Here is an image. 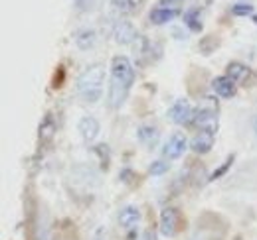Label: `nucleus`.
<instances>
[{"instance_id":"f257e3e1","label":"nucleus","mask_w":257,"mask_h":240,"mask_svg":"<svg viewBox=\"0 0 257 240\" xmlns=\"http://www.w3.org/2000/svg\"><path fill=\"white\" fill-rule=\"evenodd\" d=\"M105 83V69L103 65H91L85 69L77 79V92L85 102H97L103 94Z\"/></svg>"},{"instance_id":"423d86ee","label":"nucleus","mask_w":257,"mask_h":240,"mask_svg":"<svg viewBox=\"0 0 257 240\" xmlns=\"http://www.w3.org/2000/svg\"><path fill=\"white\" fill-rule=\"evenodd\" d=\"M113 38H115L117 44L128 46V44H135L139 40V34H137V28L128 20H117V24L113 28Z\"/></svg>"},{"instance_id":"7ed1b4c3","label":"nucleus","mask_w":257,"mask_h":240,"mask_svg":"<svg viewBox=\"0 0 257 240\" xmlns=\"http://www.w3.org/2000/svg\"><path fill=\"white\" fill-rule=\"evenodd\" d=\"M111 79L125 83L127 87H133L135 83V67L125 56H117L111 60Z\"/></svg>"},{"instance_id":"ddd939ff","label":"nucleus","mask_w":257,"mask_h":240,"mask_svg":"<svg viewBox=\"0 0 257 240\" xmlns=\"http://www.w3.org/2000/svg\"><path fill=\"white\" fill-rule=\"evenodd\" d=\"M212 89L216 90V94H220L222 98H231L235 94V81L229 79L227 75H222V77H216L212 81Z\"/></svg>"},{"instance_id":"6e6552de","label":"nucleus","mask_w":257,"mask_h":240,"mask_svg":"<svg viewBox=\"0 0 257 240\" xmlns=\"http://www.w3.org/2000/svg\"><path fill=\"white\" fill-rule=\"evenodd\" d=\"M77 130H79L83 142H85V144H91V142L97 140L101 126H99V120H97L95 116H81V118H79V124H77Z\"/></svg>"},{"instance_id":"2eb2a0df","label":"nucleus","mask_w":257,"mask_h":240,"mask_svg":"<svg viewBox=\"0 0 257 240\" xmlns=\"http://www.w3.org/2000/svg\"><path fill=\"white\" fill-rule=\"evenodd\" d=\"M178 16V10L176 8H168V6H159L151 12V22L157 24V26H162V24H168L172 22L174 18Z\"/></svg>"},{"instance_id":"39448f33","label":"nucleus","mask_w":257,"mask_h":240,"mask_svg":"<svg viewBox=\"0 0 257 240\" xmlns=\"http://www.w3.org/2000/svg\"><path fill=\"white\" fill-rule=\"evenodd\" d=\"M186 148H188L186 136L180 134V132H174V134H170L168 140L164 142L162 154H164L166 160H178V158H182V154L186 152Z\"/></svg>"},{"instance_id":"20e7f679","label":"nucleus","mask_w":257,"mask_h":240,"mask_svg":"<svg viewBox=\"0 0 257 240\" xmlns=\"http://www.w3.org/2000/svg\"><path fill=\"white\" fill-rule=\"evenodd\" d=\"M196 110L192 108V104L186 100V98H178L172 102V106L168 108V118L172 120L174 124L178 126H184V124H190L194 120Z\"/></svg>"},{"instance_id":"a211bd4d","label":"nucleus","mask_w":257,"mask_h":240,"mask_svg":"<svg viewBox=\"0 0 257 240\" xmlns=\"http://www.w3.org/2000/svg\"><path fill=\"white\" fill-rule=\"evenodd\" d=\"M184 24L190 28L192 32L202 30V22H200V10L198 8H190L186 14H184Z\"/></svg>"},{"instance_id":"1a4fd4ad","label":"nucleus","mask_w":257,"mask_h":240,"mask_svg":"<svg viewBox=\"0 0 257 240\" xmlns=\"http://www.w3.org/2000/svg\"><path fill=\"white\" fill-rule=\"evenodd\" d=\"M128 90H131V87H127L125 83L111 79V85H109V106L111 108H121V104L127 100Z\"/></svg>"},{"instance_id":"f03ea898","label":"nucleus","mask_w":257,"mask_h":240,"mask_svg":"<svg viewBox=\"0 0 257 240\" xmlns=\"http://www.w3.org/2000/svg\"><path fill=\"white\" fill-rule=\"evenodd\" d=\"M194 124L198 128V132H218V112L214 104H202L196 114H194Z\"/></svg>"},{"instance_id":"4be33fe9","label":"nucleus","mask_w":257,"mask_h":240,"mask_svg":"<svg viewBox=\"0 0 257 240\" xmlns=\"http://www.w3.org/2000/svg\"><path fill=\"white\" fill-rule=\"evenodd\" d=\"M128 2V10L131 12H139L143 6H145V0H127Z\"/></svg>"},{"instance_id":"5701e85b","label":"nucleus","mask_w":257,"mask_h":240,"mask_svg":"<svg viewBox=\"0 0 257 240\" xmlns=\"http://www.w3.org/2000/svg\"><path fill=\"white\" fill-rule=\"evenodd\" d=\"M75 4L79 6V10H87V8H91L93 0H75Z\"/></svg>"},{"instance_id":"bb28decb","label":"nucleus","mask_w":257,"mask_h":240,"mask_svg":"<svg viewBox=\"0 0 257 240\" xmlns=\"http://www.w3.org/2000/svg\"><path fill=\"white\" fill-rule=\"evenodd\" d=\"M253 20H255V24H257V16H255V18H253Z\"/></svg>"},{"instance_id":"412c9836","label":"nucleus","mask_w":257,"mask_h":240,"mask_svg":"<svg viewBox=\"0 0 257 240\" xmlns=\"http://www.w3.org/2000/svg\"><path fill=\"white\" fill-rule=\"evenodd\" d=\"M149 172H151L153 176H162V174L168 172V164H166V162H153V166H151Z\"/></svg>"},{"instance_id":"dca6fc26","label":"nucleus","mask_w":257,"mask_h":240,"mask_svg":"<svg viewBox=\"0 0 257 240\" xmlns=\"http://www.w3.org/2000/svg\"><path fill=\"white\" fill-rule=\"evenodd\" d=\"M95 42H97V34H95V30H91V28H83V30H79L75 34V46H77L81 52L91 50V48L95 46Z\"/></svg>"},{"instance_id":"f8f14e48","label":"nucleus","mask_w":257,"mask_h":240,"mask_svg":"<svg viewBox=\"0 0 257 240\" xmlns=\"http://www.w3.org/2000/svg\"><path fill=\"white\" fill-rule=\"evenodd\" d=\"M141 220V210L135 205H127L123 207L121 212H119V224L125 228V230H133Z\"/></svg>"},{"instance_id":"0eeeda50","label":"nucleus","mask_w":257,"mask_h":240,"mask_svg":"<svg viewBox=\"0 0 257 240\" xmlns=\"http://www.w3.org/2000/svg\"><path fill=\"white\" fill-rule=\"evenodd\" d=\"M178 222H180V214L174 207H166L161 212V232L166 238H172L178 232Z\"/></svg>"},{"instance_id":"f3484780","label":"nucleus","mask_w":257,"mask_h":240,"mask_svg":"<svg viewBox=\"0 0 257 240\" xmlns=\"http://www.w3.org/2000/svg\"><path fill=\"white\" fill-rule=\"evenodd\" d=\"M56 130H58V124H56L54 116H52V114H46L44 120L40 122V140H42V142L52 140L54 134H56Z\"/></svg>"},{"instance_id":"b1692460","label":"nucleus","mask_w":257,"mask_h":240,"mask_svg":"<svg viewBox=\"0 0 257 240\" xmlns=\"http://www.w3.org/2000/svg\"><path fill=\"white\" fill-rule=\"evenodd\" d=\"M141 240H157V236H155V232H153V230H147V232H143Z\"/></svg>"},{"instance_id":"a878e982","label":"nucleus","mask_w":257,"mask_h":240,"mask_svg":"<svg viewBox=\"0 0 257 240\" xmlns=\"http://www.w3.org/2000/svg\"><path fill=\"white\" fill-rule=\"evenodd\" d=\"M40 240H48V236H46V234H44V236H42V238H40Z\"/></svg>"},{"instance_id":"6ab92c4d","label":"nucleus","mask_w":257,"mask_h":240,"mask_svg":"<svg viewBox=\"0 0 257 240\" xmlns=\"http://www.w3.org/2000/svg\"><path fill=\"white\" fill-rule=\"evenodd\" d=\"M231 14L233 16H251L253 14V6L245 4V2H239V4L231 6Z\"/></svg>"},{"instance_id":"9d476101","label":"nucleus","mask_w":257,"mask_h":240,"mask_svg":"<svg viewBox=\"0 0 257 240\" xmlns=\"http://www.w3.org/2000/svg\"><path fill=\"white\" fill-rule=\"evenodd\" d=\"M137 138H139V142H141L143 146H147L149 150H153V148L159 144L161 132H159V128L153 126V124H143V126H139V130H137Z\"/></svg>"},{"instance_id":"aec40b11","label":"nucleus","mask_w":257,"mask_h":240,"mask_svg":"<svg viewBox=\"0 0 257 240\" xmlns=\"http://www.w3.org/2000/svg\"><path fill=\"white\" fill-rule=\"evenodd\" d=\"M231 162H233V156H229V158L225 160L224 164H222V166H220V168H218V170H216V172H214V174L210 176V180H220V178L224 176L225 172L229 170V166H231Z\"/></svg>"},{"instance_id":"9b49d317","label":"nucleus","mask_w":257,"mask_h":240,"mask_svg":"<svg viewBox=\"0 0 257 240\" xmlns=\"http://www.w3.org/2000/svg\"><path fill=\"white\" fill-rule=\"evenodd\" d=\"M214 138H216V134H212V132H198L190 142V148L194 154H200V156L208 154L214 146Z\"/></svg>"},{"instance_id":"4468645a","label":"nucleus","mask_w":257,"mask_h":240,"mask_svg":"<svg viewBox=\"0 0 257 240\" xmlns=\"http://www.w3.org/2000/svg\"><path fill=\"white\" fill-rule=\"evenodd\" d=\"M249 75H251V69H249L247 65H243V63H239V61L227 63V77L233 79L235 83H245V81L249 79Z\"/></svg>"},{"instance_id":"393cba45","label":"nucleus","mask_w":257,"mask_h":240,"mask_svg":"<svg viewBox=\"0 0 257 240\" xmlns=\"http://www.w3.org/2000/svg\"><path fill=\"white\" fill-rule=\"evenodd\" d=\"M253 132H255V138H257V116L253 118Z\"/></svg>"}]
</instances>
